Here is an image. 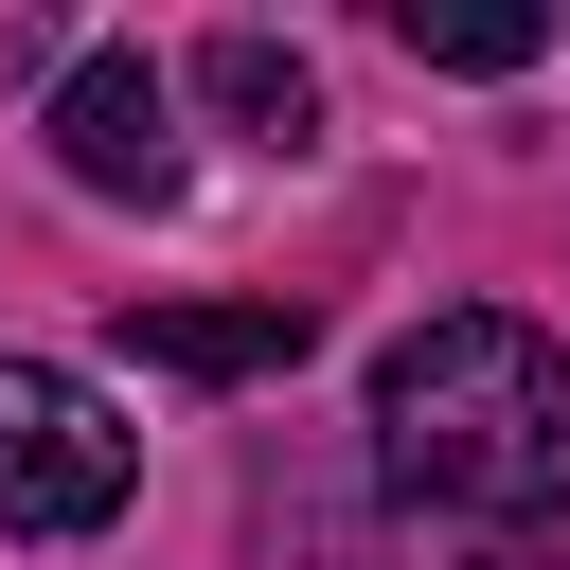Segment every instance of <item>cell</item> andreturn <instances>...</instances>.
<instances>
[{
	"mask_svg": "<svg viewBox=\"0 0 570 570\" xmlns=\"http://www.w3.org/2000/svg\"><path fill=\"white\" fill-rule=\"evenodd\" d=\"M303 338H321V321H303L285 285H267V303H125V356H142V374H285Z\"/></svg>",
	"mask_w": 570,
	"mask_h": 570,
	"instance_id": "4",
	"label": "cell"
},
{
	"mask_svg": "<svg viewBox=\"0 0 570 570\" xmlns=\"http://www.w3.org/2000/svg\"><path fill=\"white\" fill-rule=\"evenodd\" d=\"M36 142L71 160V196H125V214L178 196V89H160L142 53H71L53 107H36Z\"/></svg>",
	"mask_w": 570,
	"mask_h": 570,
	"instance_id": "3",
	"label": "cell"
},
{
	"mask_svg": "<svg viewBox=\"0 0 570 570\" xmlns=\"http://www.w3.org/2000/svg\"><path fill=\"white\" fill-rule=\"evenodd\" d=\"M481 570H570V552H534V534H499V552H481Z\"/></svg>",
	"mask_w": 570,
	"mask_h": 570,
	"instance_id": "7",
	"label": "cell"
},
{
	"mask_svg": "<svg viewBox=\"0 0 570 570\" xmlns=\"http://www.w3.org/2000/svg\"><path fill=\"white\" fill-rule=\"evenodd\" d=\"M392 36L428 71H534L552 53V18H517V0H392Z\"/></svg>",
	"mask_w": 570,
	"mask_h": 570,
	"instance_id": "6",
	"label": "cell"
},
{
	"mask_svg": "<svg viewBox=\"0 0 570 570\" xmlns=\"http://www.w3.org/2000/svg\"><path fill=\"white\" fill-rule=\"evenodd\" d=\"M374 463L428 517L534 534L570 499V338H534L517 303H445L374 356Z\"/></svg>",
	"mask_w": 570,
	"mask_h": 570,
	"instance_id": "1",
	"label": "cell"
},
{
	"mask_svg": "<svg viewBox=\"0 0 570 570\" xmlns=\"http://www.w3.org/2000/svg\"><path fill=\"white\" fill-rule=\"evenodd\" d=\"M125 481H142V445L107 428V392L53 356H0V534H107Z\"/></svg>",
	"mask_w": 570,
	"mask_h": 570,
	"instance_id": "2",
	"label": "cell"
},
{
	"mask_svg": "<svg viewBox=\"0 0 570 570\" xmlns=\"http://www.w3.org/2000/svg\"><path fill=\"white\" fill-rule=\"evenodd\" d=\"M196 107L249 125V142H303V125H321V71H303L285 36H196Z\"/></svg>",
	"mask_w": 570,
	"mask_h": 570,
	"instance_id": "5",
	"label": "cell"
}]
</instances>
